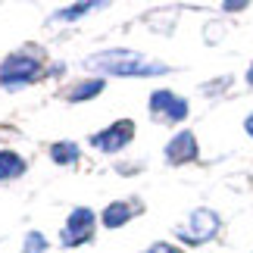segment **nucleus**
<instances>
[{
  "label": "nucleus",
  "mask_w": 253,
  "mask_h": 253,
  "mask_svg": "<svg viewBox=\"0 0 253 253\" xmlns=\"http://www.w3.org/2000/svg\"><path fill=\"white\" fill-rule=\"evenodd\" d=\"M87 69L97 72H110V75H125V79H147V75H163L169 72V66H163L157 60L134 53V50H103L87 56Z\"/></svg>",
  "instance_id": "obj_1"
},
{
  "label": "nucleus",
  "mask_w": 253,
  "mask_h": 253,
  "mask_svg": "<svg viewBox=\"0 0 253 253\" xmlns=\"http://www.w3.org/2000/svg\"><path fill=\"white\" fill-rule=\"evenodd\" d=\"M38 72H41L38 60H32V56H25V53H16V56H6L3 66H0V82L6 87H22V84L32 82Z\"/></svg>",
  "instance_id": "obj_2"
},
{
  "label": "nucleus",
  "mask_w": 253,
  "mask_h": 253,
  "mask_svg": "<svg viewBox=\"0 0 253 253\" xmlns=\"http://www.w3.org/2000/svg\"><path fill=\"white\" fill-rule=\"evenodd\" d=\"M216 228H219V216L212 210H194L188 216V225L181 228V238L188 244H203L216 235Z\"/></svg>",
  "instance_id": "obj_3"
},
{
  "label": "nucleus",
  "mask_w": 253,
  "mask_h": 253,
  "mask_svg": "<svg viewBox=\"0 0 253 253\" xmlns=\"http://www.w3.org/2000/svg\"><path fill=\"white\" fill-rule=\"evenodd\" d=\"M134 138V122L128 119H119V122H113L106 131H97L94 134V147L97 150H106V153H116V150H122L125 144H128Z\"/></svg>",
  "instance_id": "obj_4"
},
{
  "label": "nucleus",
  "mask_w": 253,
  "mask_h": 253,
  "mask_svg": "<svg viewBox=\"0 0 253 253\" xmlns=\"http://www.w3.org/2000/svg\"><path fill=\"white\" fill-rule=\"evenodd\" d=\"M91 231H94V212L84 210V207H79V210L69 216L66 228H63V244H66V247L84 244V241L91 238Z\"/></svg>",
  "instance_id": "obj_5"
},
{
  "label": "nucleus",
  "mask_w": 253,
  "mask_h": 253,
  "mask_svg": "<svg viewBox=\"0 0 253 253\" xmlns=\"http://www.w3.org/2000/svg\"><path fill=\"white\" fill-rule=\"evenodd\" d=\"M150 110L157 116H166V119H184L188 116V100H181V97H175L172 91H153L150 97Z\"/></svg>",
  "instance_id": "obj_6"
},
{
  "label": "nucleus",
  "mask_w": 253,
  "mask_h": 253,
  "mask_svg": "<svg viewBox=\"0 0 253 253\" xmlns=\"http://www.w3.org/2000/svg\"><path fill=\"white\" fill-rule=\"evenodd\" d=\"M194 157H197V138H194L191 131H181V134H175L169 141V147H166V160L169 163L181 166V163H191Z\"/></svg>",
  "instance_id": "obj_7"
},
{
  "label": "nucleus",
  "mask_w": 253,
  "mask_h": 253,
  "mask_svg": "<svg viewBox=\"0 0 253 253\" xmlns=\"http://www.w3.org/2000/svg\"><path fill=\"white\" fill-rule=\"evenodd\" d=\"M128 219H131V207H128V203H110V207L103 210V225L106 228H119Z\"/></svg>",
  "instance_id": "obj_8"
},
{
  "label": "nucleus",
  "mask_w": 253,
  "mask_h": 253,
  "mask_svg": "<svg viewBox=\"0 0 253 253\" xmlns=\"http://www.w3.org/2000/svg\"><path fill=\"white\" fill-rule=\"evenodd\" d=\"M25 172V160L16 157L13 150H0V178H16Z\"/></svg>",
  "instance_id": "obj_9"
},
{
  "label": "nucleus",
  "mask_w": 253,
  "mask_h": 253,
  "mask_svg": "<svg viewBox=\"0 0 253 253\" xmlns=\"http://www.w3.org/2000/svg\"><path fill=\"white\" fill-rule=\"evenodd\" d=\"M50 157H53L56 166H72V163L79 160V147H75L72 141H56L50 147Z\"/></svg>",
  "instance_id": "obj_10"
},
{
  "label": "nucleus",
  "mask_w": 253,
  "mask_h": 253,
  "mask_svg": "<svg viewBox=\"0 0 253 253\" xmlns=\"http://www.w3.org/2000/svg\"><path fill=\"white\" fill-rule=\"evenodd\" d=\"M100 91H103V79H94V82H84V84L75 87L69 94V100H87V97H97Z\"/></svg>",
  "instance_id": "obj_11"
},
{
  "label": "nucleus",
  "mask_w": 253,
  "mask_h": 253,
  "mask_svg": "<svg viewBox=\"0 0 253 253\" xmlns=\"http://www.w3.org/2000/svg\"><path fill=\"white\" fill-rule=\"evenodd\" d=\"M47 250V241L44 235H38V231H32V235L25 238V253H44Z\"/></svg>",
  "instance_id": "obj_12"
},
{
  "label": "nucleus",
  "mask_w": 253,
  "mask_h": 253,
  "mask_svg": "<svg viewBox=\"0 0 253 253\" xmlns=\"http://www.w3.org/2000/svg\"><path fill=\"white\" fill-rule=\"evenodd\" d=\"M97 3H75V6H69V9H60L56 13V19H79L82 13H87V9H94Z\"/></svg>",
  "instance_id": "obj_13"
},
{
  "label": "nucleus",
  "mask_w": 253,
  "mask_h": 253,
  "mask_svg": "<svg viewBox=\"0 0 253 253\" xmlns=\"http://www.w3.org/2000/svg\"><path fill=\"white\" fill-rule=\"evenodd\" d=\"M150 253H178V250L169 247V244H157V247H150Z\"/></svg>",
  "instance_id": "obj_14"
},
{
  "label": "nucleus",
  "mask_w": 253,
  "mask_h": 253,
  "mask_svg": "<svg viewBox=\"0 0 253 253\" xmlns=\"http://www.w3.org/2000/svg\"><path fill=\"white\" fill-rule=\"evenodd\" d=\"M247 131L253 134V116H250V119H247Z\"/></svg>",
  "instance_id": "obj_15"
},
{
  "label": "nucleus",
  "mask_w": 253,
  "mask_h": 253,
  "mask_svg": "<svg viewBox=\"0 0 253 253\" xmlns=\"http://www.w3.org/2000/svg\"><path fill=\"white\" fill-rule=\"evenodd\" d=\"M247 82H250V84H253V69H250V72H247Z\"/></svg>",
  "instance_id": "obj_16"
}]
</instances>
